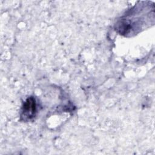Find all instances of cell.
<instances>
[{"instance_id": "6da1fadb", "label": "cell", "mask_w": 155, "mask_h": 155, "mask_svg": "<svg viewBox=\"0 0 155 155\" xmlns=\"http://www.w3.org/2000/svg\"><path fill=\"white\" fill-rule=\"evenodd\" d=\"M36 112V101L33 97H29L24 103L21 117L24 120H28L33 118Z\"/></svg>"}]
</instances>
